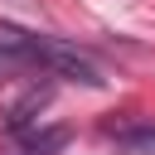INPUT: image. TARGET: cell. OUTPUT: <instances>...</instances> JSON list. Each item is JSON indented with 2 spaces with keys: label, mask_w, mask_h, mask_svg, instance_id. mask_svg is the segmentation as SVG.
<instances>
[{
  "label": "cell",
  "mask_w": 155,
  "mask_h": 155,
  "mask_svg": "<svg viewBox=\"0 0 155 155\" xmlns=\"http://www.w3.org/2000/svg\"><path fill=\"white\" fill-rule=\"evenodd\" d=\"M39 68H48V73H58V78H68V82H82V87H102V82H107L102 68H97L87 53H78L73 44H63V39H44V44H39Z\"/></svg>",
  "instance_id": "cell-1"
},
{
  "label": "cell",
  "mask_w": 155,
  "mask_h": 155,
  "mask_svg": "<svg viewBox=\"0 0 155 155\" xmlns=\"http://www.w3.org/2000/svg\"><path fill=\"white\" fill-rule=\"evenodd\" d=\"M48 102H53V82H29V87H24V97H19V102H10V111H5V131H10V136L34 131L39 111H44Z\"/></svg>",
  "instance_id": "cell-2"
},
{
  "label": "cell",
  "mask_w": 155,
  "mask_h": 155,
  "mask_svg": "<svg viewBox=\"0 0 155 155\" xmlns=\"http://www.w3.org/2000/svg\"><path fill=\"white\" fill-rule=\"evenodd\" d=\"M111 140L121 155H155V121L150 116H136L126 126H111Z\"/></svg>",
  "instance_id": "cell-3"
},
{
  "label": "cell",
  "mask_w": 155,
  "mask_h": 155,
  "mask_svg": "<svg viewBox=\"0 0 155 155\" xmlns=\"http://www.w3.org/2000/svg\"><path fill=\"white\" fill-rule=\"evenodd\" d=\"M68 140H73V131H68V126H44V131H24V136L15 140V150H10V155H58Z\"/></svg>",
  "instance_id": "cell-4"
}]
</instances>
